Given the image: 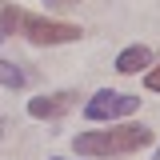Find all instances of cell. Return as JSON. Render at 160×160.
<instances>
[{
	"instance_id": "5",
	"label": "cell",
	"mask_w": 160,
	"mask_h": 160,
	"mask_svg": "<svg viewBox=\"0 0 160 160\" xmlns=\"http://www.w3.org/2000/svg\"><path fill=\"white\" fill-rule=\"evenodd\" d=\"M152 60V52L144 48V44H132V48H124L116 56V68L124 72V76H136V72H144V64Z\"/></svg>"
},
{
	"instance_id": "1",
	"label": "cell",
	"mask_w": 160,
	"mask_h": 160,
	"mask_svg": "<svg viewBox=\"0 0 160 160\" xmlns=\"http://www.w3.org/2000/svg\"><path fill=\"white\" fill-rule=\"evenodd\" d=\"M152 144V128L144 124H124V128H96V132H80L72 140L80 156H128Z\"/></svg>"
},
{
	"instance_id": "8",
	"label": "cell",
	"mask_w": 160,
	"mask_h": 160,
	"mask_svg": "<svg viewBox=\"0 0 160 160\" xmlns=\"http://www.w3.org/2000/svg\"><path fill=\"white\" fill-rule=\"evenodd\" d=\"M48 4H76V0H48Z\"/></svg>"
},
{
	"instance_id": "3",
	"label": "cell",
	"mask_w": 160,
	"mask_h": 160,
	"mask_svg": "<svg viewBox=\"0 0 160 160\" xmlns=\"http://www.w3.org/2000/svg\"><path fill=\"white\" fill-rule=\"evenodd\" d=\"M136 108H140V96H128V92H96L84 104V116L88 120H116V116H132Z\"/></svg>"
},
{
	"instance_id": "6",
	"label": "cell",
	"mask_w": 160,
	"mask_h": 160,
	"mask_svg": "<svg viewBox=\"0 0 160 160\" xmlns=\"http://www.w3.org/2000/svg\"><path fill=\"white\" fill-rule=\"evenodd\" d=\"M24 68H16V64H8V60H0V84L4 88H24Z\"/></svg>"
},
{
	"instance_id": "7",
	"label": "cell",
	"mask_w": 160,
	"mask_h": 160,
	"mask_svg": "<svg viewBox=\"0 0 160 160\" xmlns=\"http://www.w3.org/2000/svg\"><path fill=\"white\" fill-rule=\"evenodd\" d=\"M144 84H148L152 92H160V64H156V68H152V72H148V76H144Z\"/></svg>"
},
{
	"instance_id": "2",
	"label": "cell",
	"mask_w": 160,
	"mask_h": 160,
	"mask_svg": "<svg viewBox=\"0 0 160 160\" xmlns=\"http://www.w3.org/2000/svg\"><path fill=\"white\" fill-rule=\"evenodd\" d=\"M12 20L32 44H68V40H80V28L76 24H64V20H44V16H32V12H20L12 8Z\"/></svg>"
},
{
	"instance_id": "4",
	"label": "cell",
	"mask_w": 160,
	"mask_h": 160,
	"mask_svg": "<svg viewBox=\"0 0 160 160\" xmlns=\"http://www.w3.org/2000/svg\"><path fill=\"white\" fill-rule=\"evenodd\" d=\"M72 104H76V92H56V96H36V100H28V112H32L36 120H56V116H64Z\"/></svg>"
}]
</instances>
